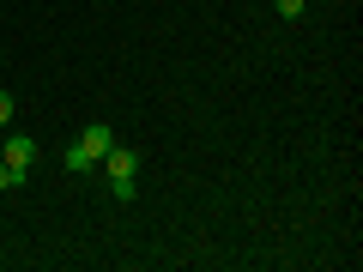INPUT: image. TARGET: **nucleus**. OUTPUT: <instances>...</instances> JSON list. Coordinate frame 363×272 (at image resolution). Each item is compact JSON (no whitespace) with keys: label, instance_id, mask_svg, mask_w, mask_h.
<instances>
[{"label":"nucleus","instance_id":"0eeeda50","mask_svg":"<svg viewBox=\"0 0 363 272\" xmlns=\"http://www.w3.org/2000/svg\"><path fill=\"white\" fill-rule=\"evenodd\" d=\"M13 121V91H0V128Z\"/></svg>","mask_w":363,"mask_h":272},{"label":"nucleus","instance_id":"20e7f679","mask_svg":"<svg viewBox=\"0 0 363 272\" xmlns=\"http://www.w3.org/2000/svg\"><path fill=\"white\" fill-rule=\"evenodd\" d=\"M67 157V169H73V176H79V169H91V152H85V145H73V152H61Z\"/></svg>","mask_w":363,"mask_h":272},{"label":"nucleus","instance_id":"39448f33","mask_svg":"<svg viewBox=\"0 0 363 272\" xmlns=\"http://www.w3.org/2000/svg\"><path fill=\"white\" fill-rule=\"evenodd\" d=\"M18 181H25V169H13V164H0V194H13Z\"/></svg>","mask_w":363,"mask_h":272},{"label":"nucleus","instance_id":"6e6552de","mask_svg":"<svg viewBox=\"0 0 363 272\" xmlns=\"http://www.w3.org/2000/svg\"><path fill=\"white\" fill-rule=\"evenodd\" d=\"M0 248H6V242H0Z\"/></svg>","mask_w":363,"mask_h":272},{"label":"nucleus","instance_id":"f03ea898","mask_svg":"<svg viewBox=\"0 0 363 272\" xmlns=\"http://www.w3.org/2000/svg\"><path fill=\"white\" fill-rule=\"evenodd\" d=\"M97 164H109V181H121V176H133V169H140V152H128V145H109Z\"/></svg>","mask_w":363,"mask_h":272},{"label":"nucleus","instance_id":"f257e3e1","mask_svg":"<svg viewBox=\"0 0 363 272\" xmlns=\"http://www.w3.org/2000/svg\"><path fill=\"white\" fill-rule=\"evenodd\" d=\"M0 164L30 169V164H37V140H30V133H6V140H0Z\"/></svg>","mask_w":363,"mask_h":272},{"label":"nucleus","instance_id":"7ed1b4c3","mask_svg":"<svg viewBox=\"0 0 363 272\" xmlns=\"http://www.w3.org/2000/svg\"><path fill=\"white\" fill-rule=\"evenodd\" d=\"M79 145H85V152H91V164H97V157H104V152H109L116 140H109V128H104V121H91V128L79 133Z\"/></svg>","mask_w":363,"mask_h":272},{"label":"nucleus","instance_id":"423d86ee","mask_svg":"<svg viewBox=\"0 0 363 272\" xmlns=\"http://www.w3.org/2000/svg\"><path fill=\"white\" fill-rule=\"evenodd\" d=\"M279 6V18H303V0H272Z\"/></svg>","mask_w":363,"mask_h":272}]
</instances>
